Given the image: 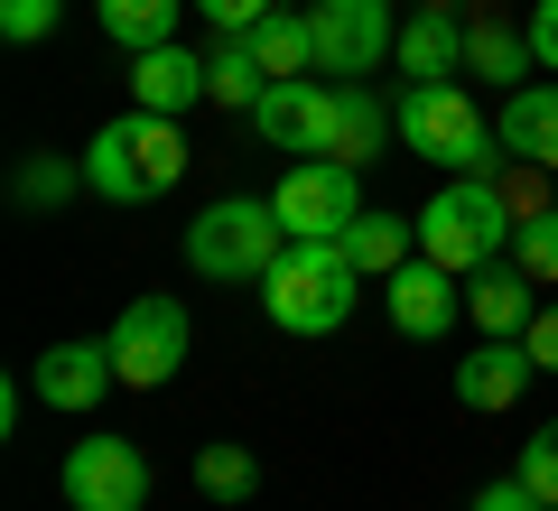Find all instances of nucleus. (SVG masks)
<instances>
[{
  "instance_id": "ddd939ff",
  "label": "nucleus",
  "mask_w": 558,
  "mask_h": 511,
  "mask_svg": "<svg viewBox=\"0 0 558 511\" xmlns=\"http://www.w3.org/2000/svg\"><path fill=\"white\" fill-rule=\"evenodd\" d=\"M391 57H400V75H410V84H457V75H465V20L418 0L410 20H400V47H391Z\"/></svg>"
},
{
  "instance_id": "2f4dec72",
  "label": "nucleus",
  "mask_w": 558,
  "mask_h": 511,
  "mask_svg": "<svg viewBox=\"0 0 558 511\" xmlns=\"http://www.w3.org/2000/svg\"><path fill=\"white\" fill-rule=\"evenodd\" d=\"M531 57L558 75V0H531Z\"/></svg>"
},
{
  "instance_id": "a211bd4d",
  "label": "nucleus",
  "mask_w": 558,
  "mask_h": 511,
  "mask_svg": "<svg viewBox=\"0 0 558 511\" xmlns=\"http://www.w3.org/2000/svg\"><path fill=\"white\" fill-rule=\"evenodd\" d=\"M344 260H354L363 279H391L400 260H418V215H381V205H363V215L344 223Z\"/></svg>"
},
{
  "instance_id": "7ed1b4c3",
  "label": "nucleus",
  "mask_w": 558,
  "mask_h": 511,
  "mask_svg": "<svg viewBox=\"0 0 558 511\" xmlns=\"http://www.w3.org/2000/svg\"><path fill=\"white\" fill-rule=\"evenodd\" d=\"M391 121H400V149H418L428 168H457V178H502V158H512L465 84H400Z\"/></svg>"
},
{
  "instance_id": "4be33fe9",
  "label": "nucleus",
  "mask_w": 558,
  "mask_h": 511,
  "mask_svg": "<svg viewBox=\"0 0 558 511\" xmlns=\"http://www.w3.org/2000/svg\"><path fill=\"white\" fill-rule=\"evenodd\" d=\"M252 57L270 65V84L279 75H317V20H307V10H270V20L252 28Z\"/></svg>"
},
{
  "instance_id": "72a5a7b5",
  "label": "nucleus",
  "mask_w": 558,
  "mask_h": 511,
  "mask_svg": "<svg viewBox=\"0 0 558 511\" xmlns=\"http://www.w3.org/2000/svg\"><path fill=\"white\" fill-rule=\"evenodd\" d=\"M549 511H558V502H549Z\"/></svg>"
},
{
  "instance_id": "aec40b11",
  "label": "nucleus",
  "mask_w": 558,
  "mask_h": 511,
  "mask_svg": "<svg viewBox=\"0 0 558 511\" xmlns=\"http://www.w3.org/2000/svg\"><path fill=\"white\" fill-rule=\"evenodd\" d=\"M186 10H196V0H94L102 38H112V47H131V57H140V47H168Z\"/></svg>"
},
{
  "instance_id": "dca6fc26",
  "label": "nucleus",
  "mask_w": 558,
  "mask_h": 511,
  "mask_svg": "<svg viewBox=\"0 0 558 511\" xmlns=\"http://www.w3.org/2000/svg\"><path fill=\"white\" fill-rule=\"evenodd\" d=\"M465 316H475L484 334H531V316H539V279L521 270V260H494V270L465 279Z\"/></svg>"
},
{
  "instance_id": "f257e3e1",
  "label": "nucleus",
  "mask_w": 558,
  "mask_h": 511,
  "mask_svg": "<svg viewBox=\"0 0 558 511\" xmlns=\"http://www.w3.org/2000/svg\"><path fill=\"white\" fill-rule=\"evenodd\" d=\"M512 233H521V205H512L502 178H447L428 196V215H418V252L438 260V270H457V279L512 260Z\"/></svg>"
},
{
  "instance_id": "cd10ccee",
  "label": "nucleus",
  "mask_w": 558,
  "mask_h": 511,
  "mask_svg": "<svg viewBox=\"0 0 558 511\" xmlns=\"http://www.w3.org/2000/svg\"><path fill=\"white\" fill-rule=\"evenodd\" d=\"M512 474H521V484L539 492V502H558V418H549V428L531 437V447H521V465H512Z\"/></svg>"
},
{
  "instance_id": "a878e982",
  "label": "nucleus",
  "mask_w": 558,
  "mask_h": 511,
  "mask_svg": "<svg viewBox=\"0 0 558 511\" xmlns=\"http://www.w3.org/2000/svg\"><path fill=\"white\" fill-rule=\"evenodd\" d=\"M84 186V168H65V158H20V178H10V196L28 205V215H47V205H65Z\"/></svg>"
},
{
  "instance_id": "f03ea898",
  "label": "nucleus",
  "mask_w": 558,
  "mask_h": 511,
  "mask_svg": "<svg viewBox=\"0 0 558 511\" xmlns=\"http://www.w3.org/2000/svg\"><path fill=\"white\" fill-rule=\"evenodd\" d=\"M186 178V131H178V112H121V121H102L94 131V149H84V186H94L102 205H149V196H168V186Z\"/></svg>"
},
{
  "instance_id": "9d476101",
  "label": "nucleus",
  "mask_w": 558,
  "mask_h": 511,
  "mask_svg": "<svg viewBox=\"0 0 558 511\" xmlns=\"http://www.w3.org/2000/svg\"><path fill=\"white\" fill-rule=\"evenodd\" d=\"M260 131V149H299V158H326V131H336V84L326 75H279L270 94L242 112Z\"/></svg>"
},
{
  "instance_id": "423d86ee",
  "label": "nucleus",
  "mask_w": 558,
  "mask_h": 511,
  "mask_svg": "<svg viewBox=\"0 0 558 511\" xmlns=\"http://www.w3.org/2000/svg\"><path fill=\"white\" fill-rule=\"evenodd\" d=\"M112 373H121V391H159V381H178L186 373V344H196V326H186V307L178 297H131V307L112 316Z\"/></svg>"
},
{
  "instance_id": "5701e85b",
  "label": "nucleus",
  "mask_w": 558,
  "mask_h": 511,
  "mask_svg": "<svg viewBox=\"0 0 558 511\" xmlns=\"http://www.w3.org/2000/svg\"><path fill=\"white\" fill-rule=\"evenodd\" d=\"M531 28H502V20H465V75H531Z\"/></svg>"
},
{
  "instance_id": "412c9836",
  "label": "nucleus",
  "mask_w": 558,
  "mask_h": 511,
  "mask_svg": "<svg viewBox=\"0 0 558 511\" xmlns=\"http://www.w3.org/2000/svg\"><path fill=\"white\" fill-rule=\"evenodd\" d=\"M260 94H270V65L252 57V38H215V57H205V102H223V112H252Z\"/></svg>"
},
{
  "instance_id": "c756f323",
  "label": "nucleus",
  "mask_w": 558,
  "mask_h": 511,
  "mask_svg": "<svg viewBox=\"0 0 558 511\" xmlns=\"http://www.w3.org/2000/svg\"><path fill=\"white\" fill-rule=\"evenodd\" d=\"M521 344H531L539 373H558V297H539V316H531V334H521Z\"/></svg>"
},
{
  "instance_id": "f3484780",
  "label": "nucleus",
  "mask_w": 558,
  "mask_h": 511,
  "mask_svg": "<svg viewBox=\"0 0 558 511\" xmlns=\"http://www.w3.org/2000/svg\"><path fill=\"white\" fill-rule=\"evenodd\" d=\"M131 102H140V112H186V102H205V57H186L178 38L140 47V57H131Z\"/></svg>"
},
{
  "instance_id": "b1692460",
  "label": "nucleus",
  "mask_w": 558,
  "mask_h": 511,
  "mask_svg": "<svg viewBox=\"0 0 558 511\" xmlns=\"http://www.w3.org/2000/svg\"><path fill=\"white\" fill-rule=\"evenodd\" d=\"M186 474H196V492H205V502H223V511L260 492V465H252V447H196V465H186Z\"/></svg>"
},
{
  "instance_id": "20e7f679",
  "label": "nucleus",
  "mask_w": 558,
  "mask_h": 511,
  "mask_svg": "<svg viewBox=\"0 0 558 511\" xmlns=\"http://www.w3.org/2000/svg\"><path fill=\"white\" fill-rule=\"evenodd\" d=\"M354 279L363 270L344 260V242H289L260 279V307H270L279 334H336L354 316Z\"/></svg>"
},
{
  "instance_id": "bb28decb",
  "label": "nucleus",
  "mask_w": 558,
  "mask_h": 511,
  "mask_svg": "<svg viewBox=\"0 0 558 511\" xmlns=\"http://www.w3.org/2000/svg\"><path fill=\"white\" fill-rule=\"evenodd\" d=\"M57 10H65V0H0V38H10V47H38L47 28H57Z\"/></svg>"
},
{
  "instance_id": "6e6552de",
  "label": "nucleus",
  "mask_w": 558,
  "mask_h": 511,
  "mask_svg": "<svg viewBox=\"0 0 558 511\" xmlns=\"http://www.w3.org/2000/svg\"><path fill=\"white\" fill-rule=\"evenodd\" d=\"M270 205H279V223H289V242H344V223L363 215V186H354L344 158H299Z\"/></svg>"
},
{
  "instance_id": "4468645a",
  "label": "nucleus",
  "mask_w": 558,
  "mask_h": 511,
  "mask_svg": "<svg viewBox=\"0 0 558 511\" xmlns=\"http://www.w3.org/2000/svg\"><path fill=\"white\" fill-rule=\"evenodd\" d=\"M28 391H38L47 410H94L102 391H121L112 344H47V354H38V381H28Z\"/></svg>"
},
{
  "instance_id": "393cba45",
  "label": "nucleus",
  "mask_w": 558,
  "mask_h": 511,
  "mask_svg": "<svg viewBox=\"0 0 558 511\" xmlns=\"http://www.w3.org/2000/svg\"><path fill=\"white\" fill-rule=\"evenodd\" d=\"M512 260L539 279V289H558V205H531V215H521V233H512Z\"/></svg>"
},
{
  "instance_id": "c85d7f7f",
  "label": "nucleus",
  "mask_w": 558,
  "mask_h": 511,
  "mask_svg": "<svg viewBox=\"0 0 558 511\" xmlns=\"http://www.w3.org/2000/svg\"><path fill=\"white\" fill-rule=\"evenodd\" d=\"M196 10H205V28H215V38H252L279 0H196Z\"/></svg>"
},
{
  "instance_id": "2eb2a0df",
  "label": "nucleus",
  "mask_w": 558,
  "mask_h": 511,
  "mask_svg": "<svg viewBox=\"0 0 558 511\" xmlns=\"http://www.w3.org/2000/svg\"><path fill=\"white\" fill-rule=\"evenodd\" d=\"M494 131H502V149H512V168L558 178V84H512Z\"/></svg>"
},
{
  "instance_id": "473e14b6",
  "label": "nucleus",
  "mask_w": 558,
  "mask_h": 511,
  "mask_svg": "<svg viewBox=\"0 0 558 511\" xmlns=\"http://www.w3.org/2000/svg\"><path fill=\"white\" fill-rule=\"evenodd\" d=\"M428 10H457V0H428Z\"/></svg>"
},
{
  "instance_id": "9b49d317",
  "label": "nucleus",
  "mask_w": 558,
  "mask_h": 511,
  "mask_svg": "<svg viewBox=\"0 0 558 511\" xmlns=\"http://www.w3.org/2000/svg\"><path fill=\"white\" fill-rule=\"evenodd\" d=\"M381 289H391L381 307H391V326L410 334V344H438V334L465 316V279H457V270H438L428 252H418V260H400V270L381 279Z\"/></svg>"
},
{
  "instance_id": "f8f14e48",
  "label": "nucleus",
  "mask_w": 558,
  "mask_h": 511,
  "mask_svg": "<svg viewBox=\"0 0 558 511\" xmlns=\"http://www.w3.org/2000/svg\"><path fill=\"white\" fill-rule=\"evenodd\" d=\"M531 381H539V363H531V344H521V334H484L475 354L457 363V400H465V410H484V418L512 410Z\"/></svg>"
},
{
  "instance_id": "0eeeda50",
  "label": "nucleus",
  "mask_w": 558,
  "mask_h": 511,
  "mask_svg": "<svg viewBox=\"0 0 558 511\" xmlns=\"http://www.w3.org/2000/svg\"><path fill=\"white\" fill-rule=\"evenodd\" d=\"M307 20H317V75H336V84H363L400 47L391 0H307Z\"/></svg>"
},
{
  "instance_id": "7c9ffc66",
  "label": "nucleus",
  "mask_w": 558,
  "mask_h": 511,
  "mask_svg": "<svg viewBox=\"0 0 558 511\" xmlns=\"http://www.w3.org/2000/svg\"><path fill=\"white\" fill-rule=\"evenodd\" d=\"M475 511H549V502H539L521 474H502V484H484V492H475Z\"/></svg>"
},
{
  "instance_id": "39448f33",
  "label": "nucleus",
  "mask_w": 558,
  "mask_h": 511,
  "mask_svg": "<svg viewBox=\"0 0 558 511\" xmlns=\"http://www.w3.org/2000/svg\"><path fill=\"white\" fill-rule=\"evenodd\" d=\"M279 252H289V223H279L270 196H215L186 223V260L205 279H270Z\"/></svg>"
},
{
  "instance_id": "6ab92c4d",
  "label": "nucleus",
  "mask_w": 558,
  "mask_h": 511,
  "mask_svg": "<svg viewBox=\"0 0 558 511\" xmlns=\"http://www.w3.org/2000/svg\"><path fill=\"white\" fill-rule=\"evenodd\" d=\"M400 121L381 112V94H363V84H336V131H326V158H344V168H363V158H381V139H391Z\"/></svg>"
},
{
  "instance_id": "1a4fd4ad",
  "label": "nucleus",
  "mask_w": 558,
  "mask_h": 511,
  "mask_svg": "<svg viewBox=\"0 0 558 511\" xmlns=\"http://www.w3.org/2000/svg\"><path fill=\"white\" fill-rule=\"evenodd\" d=\"M57 492L75 511H140L149 502V455H140L131 437H84V447H65Z\"/></svg>"
}]
</instances>
